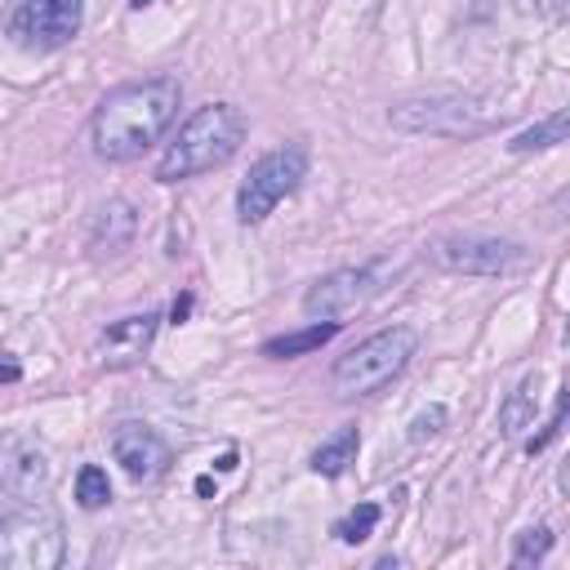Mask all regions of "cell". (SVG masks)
Segmentation results:
<instances>
[{
  "instance_id": "obj_1",
  "label": "cell",
  "mask_w": 570,
  "mask_h": 570,
  "mask_svg": "<svg viewBox=\"0 0 570 570\" xmlns=\"http://www.w3.org/2000/svg\"><path fill=\"white\" fill-rule=\"evenodd\" d=\"M183 85L174 77H147L112 90L94 112V152L103 161L143 156L179 116Z\"/></svg>"
},
{
  "instance_id": "obj_2",
  "label": "cell",
  "mask_w": 570,
  "mask_h": 570,
  "mask_svg": "<svg viewBox=\"0 0 570 570\" xmlns=\"http://www.w3.org/2000/svg\"><path fill=\"white\" fill-rule=\"evenodd\" d=\"M241 139H245V116L232 103H205L170 139L165 156L156 161V179L161 183H179V179L210 174V170H218V165H227L236 156Z\"/></svg>"
},
{
  "instance_id": "obj_3",
  "label": "cell",
  "mask_w": 570,
  "mask_h": 570,
  "mask_svg": "<svg viewBox=\"0 0 570 570\" xmlns=\"http://www.w3.org/2000/svg\"><path fill=\"white\" fill-rule=\"evenodd\" d=\"M419 339L410 326H393V330H379L370 339H362L353 353H344L330 370V388L335 397H366V393H379L384 384H393L410 357H415Z\"/></svg>"
},
{
  "instance_id": "obj_4",
  "label": "cell",
  "mask_w": 570,
  "mask_h": 570,
  "mask_svg": "<svg viewBox=\"0 0 570 570\" xmlns=\"http://www.w3.org/2000/svg\"><path fill=\"white\" fill-rule=\"evenodd\" d=\"M304 174H308V152L299 143H285V147L267 152L263 161L250 165V174L236 192V218L241 223H263L285 196L299 187Z\"/></svg>"
},
{
  "instance_id": "obj_5",
  "label": "cell",
  "mask_w": 570,
  "mask_h": 570,
  "mask_svg": "<svg viewBox=\"0 0 570 570\" xmlns=\"http://www.w3.org/2000/svg\"><path fill=\"white\" fill-rule=\"evenodd\" d=\"M388 276H397L393 263L339 267V272L322 276L313 291L304 295V313H308V317H322V322H330V317H339V313H353V308H362L366 299H375V295L384 291Z\"/></svg>"
},
{
  "instance_id": "obj_6",
  "label": "cell",
  "mask_w": 570,
  "mask_h": 570,
  "mask_svg": "<svg viewBox=\"0 0 570 570\" xmlns=\"http://www.w3.org/2000/svg\"><path fill=\"white\" fill-rule=\"evenodd\" d=\"M428 258L437 267L464 272V276H503L526 263V250L517 241H499V236H446L428 250Z\"/></svg>"
},
{
  "instance_id": "obj_7",
  "label": "cell",
  "mask_w": 570,
  "mask_h": 570,
  "mask_svg": "<svg viewBox=\"0 0 570 570\" xmlns=\"http://www.w3.org/2000/svg\"><path fill=\"white\" fill-rule=\"evenodd\" d=\"M81 32V0H19L10 37L23 50H63Z\"/></svg>"
},
{
  "instance_id": "obj_8",
  "label": "cell",
  "mask_w": 570,
  "mask_h": 570,
  "mask_svg": "<svg viewBox=\"0 0 570 570\" xmlns=\"http://www.w3.org/2000/svg\"><path fill=\"white\" fill-rule=\"evenodd\" d=\"M54 486V468L45 450L19 432H0V490L14 499H41Z\"/></svg>"
},
{
  "instance_id": "obj_9",
  "label": "cell",
  "mask_w": 570,
  "mask_h": 570,
  "mask_svg": "<svg viewBox=\"0 0 570 570\" xmlns=\"http://www.w3.org/2000/svg\"><path fill=\"white\" fill-rule=\"evenodd\" d=\"M0 561L23 566V570H45L63 561V535L54 521H0Z\"/></svg>"
},
{
  "instance_id": "obj_10",
  "label": "cell",
  "mask_w": 570,
  "mask_h": 570,
  "mask_svg": "<svg viewBox=\"0 0 570 570\" xmlns=\"http://www.w3.org/2000/svg\"><path fill=\"white\" fill-rule=\"evenodd\" d=\"M397 130H428V134H472L486 125V116H472L464 99H410L393 108Z\"/></svg>"
},
{
  "instance_id": "obj_11",
  "label": "cell",
  "mask_w": 570,
  "mask_h": 570,
  "mask_svg": "<svg viewBox=\"0 0 570 570\" xmlns=\"http://www.w3.org/2000/svg\"><path fill=\"white\" fill-rule=\"evenodd\" d=\"M112 455L134 481H152V477H161L170 468V446L143 424H121L112 432Z\"/></svg>"
},
{
  "instance_id": "obj_12",
  "label": "cell",
  "mask_w": 570,
  "mask_h": 570,
  "mask_svg": "<svg viewBox=\"0 0 570 570\" xmlns=\"http://www.w3.org/2000/svg\"><path fill=\"white\" fill-rule=\"evenodd\" d=\"M156 313H134V317H121V322H112L103 335H99V357L108 362V366H134V362H143V353L152 348V339H156Z\"/></svg>"
},
{
  "instance_id": "obj_13",
  "label": "cell",
  "mask_w": 570,
  "mask_h": 570,
  "mask_svg": "<svg viewBox=\"0 0 570 570\" xmlns=\"http://www.w3.org/2000/svg\"><path fill=\"white\" fill-rule=\"evenodd\" d=\"M335 335H339V322H313L308 330H295V335L267 339V344H263V357H276V362H285V357H304V353L326 348Z\"/></svg>"
},
{
  "instance_id": "obj_14",
  "label": "cell",
  "mask_w": 570,
  "mask_h": 570,
  "mask_svg": "<svg viewBox=\"0 0 570 570\" xmlns=\"http://www.w3.org/2000/svg\"><path fill=\"white\" fill-rule=\"evenodd\" d=\"M357 446H362L357 428H339V432H330V437L317 446V455H313V472H322V477H339V472L357 459Z\"/></svg>"
},
{
  "instance_id": "obj_15",
  "label": "cell",
  "mask_w": 570,
  "mask_h": 570,
  "mask_svg": "<svg viewBox=\"0 0 570 570\" xmlns=\"http://www.w3.org/2000/svg\"><path fill=\"white\" fill-rule=\"evenodd\" d=\"M566 130H570V112H552L548 121H539V125H530V130H521L512 143H508V152H539V147H552V143H566Z\"/></svg>"
},
{
  "instance_id": "obj_16",
  "label": "cell",
  "mask_w": 570,
  "mask_h": 570,
  "mask_svg": "<svg viewBox=\"0 0 570 570\" xmlns=\"http://www.w3.org/2000/svg\"><path fill=\"white\" fill-rule=\"evenodd\" d=\"M499 424H503L508 437H521V432L535 424V379H526V384L508 397V406L499 410Z\"/></svg>"
},
{
  "instance_id": "obj_17",
  "label": "cell",
  "mask_w": 570,
  "mask_h": 570,
  "mask_svg": "<svg viewBox=\"0 0 570 570\" xmlns=\"http://www.w3.org/2000/svg\"><path fill=\"white\" fill-rule=\"evenodd\" d=\"M112 499V486H108V472L99 468V464H85L81 472H77V503L81 508H103Z\"/></svg>"
},
{
  "instance_id": "obj_18",
  "label": "cell",
  "mask_w": 570,
  "mask_h": 570,
  "mask_svg": "<svg viewBox=\"0 0 570 570\" xmlns=\"http://www.w3.org/2000/svg\"><path fill=\"white\" fill-rule=\"evenodd\" d=\"M375 526H379V503H357V508L335 526V535H339L344 543H366V539L375 535Z\"/></svg>"
},
{
  "instance_id": "obj_19",
  "label": "cell",
  "mask_w": 570,
  "mask_h": 570,
  "mask_svg": "<svg viewBox=\"0 0 570 570\" xmlns=\"http://www.w3.org/2000/svg\"><path fill=\"white\" fill-rule=\"evenodd\" d=\"M548 548H552V530H548V526L521 530V535H517V548H512V561H517V566H535V561L548 557Z\"/></svg>"
},
{
  "instance_id": "obj_20",
  "label": "cell",
  "mask_w": 570,
  "mask_h": 570,
  "mask_svg": "<svg viewBox=\"0 0 570 570\" xmlns=\"http://www.w3.org/2000/svg\"><path fill=\"white\" fill-rule=\"evenodd\" d=\"M441 428H446V410H441V406H428V410L410 424V441H415V446H424V441H428V437H437Z\"/></svg>"
},
{
  "instance_id": "obj_21",
  "label": "cell",
  "mask_w": 570,
  "mask_h": 570,
  "mask_svg": "<svg viewBox=\"0 0 570 570\" xmlns=\"http://www.w3.org/2000/svg\"><path fill=\"white\" fill-rule=\"evenodd\" d=\"M0 379L14 384V379H19V366H14V362H0Z\"/></svg>"
},
{
  "instance_id": "obj_22",
  "label": "cell",
  "mask_w": 570,
  "mask_h": 570,
  "mask_svg": "<svg viewBox=\"0 0 570 570\" xmlns=\"http://www.w3.org/2000/svg\"><path fill=\"white\" fill-rule=\"evenodd\" d=\"M134 6H147V0H134Z\"/></svg>"
}]
</instances>
